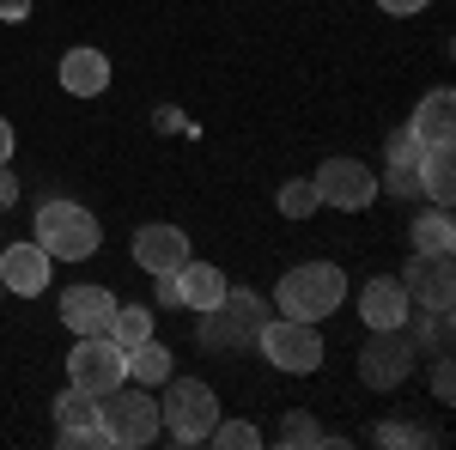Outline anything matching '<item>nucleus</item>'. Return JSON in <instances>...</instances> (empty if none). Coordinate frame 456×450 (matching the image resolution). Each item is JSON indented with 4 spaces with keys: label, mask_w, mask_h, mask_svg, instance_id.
Segmentation results:
<instances>
[{
    "label": "nucleus",
    "mask_w": 456,
    "mask_h": 450,
    "mask_svg": "<svg viewBox=\"0 0 456 450\" xmlns=\"http://www.w3.org/2000/svg\"><path fill=\"white\" fill-rule=\"evenodd\" d=\"M341 299H347L341 262H298V268H286L281 286H274L281 316H298V323H322L329 311H341Z\"/></svg>",
    "instance_id": "nucleus-1"
},
{
    "label": "nucleus",
    "mask_w": 456,
    "mask_h": 450,
    "mask_svg": "<svg viewBox=\"0 0 456 450\" xmlns=\"http://www.w3.org/2000/svg\"><path fill=\"white\" fill-rule=\"evenodd\" d=\"M98 426H104L110 450H141L159 438V396L146 383H116L98 396Z\"/></svg>",
    "instance_id": "nucleus-2"
},
{
    "label": "nucleus",
    "mask_w": 456,
    "mask_h": 450,
    "mask_svg": "<svg viewBox=\"0 0 456 450\" xmlns=\"http://www.w3.org/2000/svg\"><path fill=\"white\" fill-rule=\"evenodd\" d=\"M159 389H165L159 396V432H171L176 445H201L213 432V420H219V396L201 378H176V372Z\"/></svg>",
    "instance_id": "nucleus-3"
},
{
    "label": "nucleus",
    "mask_w": 456,
    "mask_h": 450,
    "mask_svg": "<svg viewBox=\"0 0 456 450\" xmlns=\"http://www.w3.org/2000/svg\"><path fill=\"white\" fill-rule=\"evenodd\" d=\"M201 316V347L213 353H225V347H256L262 335V323H268V299L262 292H249V286H225V299L208 305Z\"/></svg>",
    "instance_id": "nucleus-4"
},
{
    "label": "nucleus",
    "mask_w": 456,
    "mask_h": 450,
    "mask_svg": "<svg viewBox=\"0 0 456 450\" xmlns=\"http://www.w3.org/2000/svg\"><path fill=\"white\" fill-rule=\"evenodd\" d=\"M37 243L55 262H86L104 243V225H98V213H86L79 201H49V208L37 213Z\"/></svg>",
    "instance_id": "nucleus-5"
},
{
    "label": "nucleus",
    "mask_w": 456,
    "mask_h": 450,
    "mask_svg": "<svg viewBox=\"0 0 456 450\" xmlns=\"http://www.w3.org/2000/svg\"><path fill=\"white\" fill-rule=\"evenodd\" d=\"M256 347L274 359V372H292V378L322 365V335H316V323H298V316H268Z\"/></svg>",
    "instance_id": "nucleus-6"
},
{
    "label": "nucleus",
    "mask_w": 456,
    "mask_h": 450,
    "mask_svg": "<svg viewBox=\"0 0 456 450\" xmlns=\"http://www.w3.org/2000/svg\"><path fill=\"white\" fill-rule=\"evenodd\" d=\"M68 383L104 396L116 383H128V353L110 341V335H73V353H68Z\"/></svg>",
    "instance_id": "nucleus-7"
},
{
    "label": "nucleus",
    "mask_w": 456,
    "mask_h": 450,
    "mask_svg": "<svg viewBox=\"0 0 456 450\" xmlns=\"http://www.w3.org/2000/svg\"><path fill=\"white\" fill-rule=\"evenodd\" d=\"M414 359H420V347H414L408 329H371V341L359 353V378L371 383V389H395L414 372Z\"/></svg>",
    "instance_id": "nucleus-8"
},
{
    "label": "nucleus",
    "mask_w": 456,
    "mask_h": 450,
    "mask_svg": "<svg viewBox=\"0 0 456 450\" xmlns=\"http://www.w3.org/2000/svg\"><path fill=\"white\" fill-rule=\"evenodd\" d=\"M311 183H316V201L322 208H341V213L371 208V195H378V176H371V165H359V159H329Z\"/></svg>",
    "instance_id": "nucleus-9"
},
{
    "label": "nucleus",
    "mask_w": 456,
    "mask_h": 450,
    "mask_svg": "<svg viewBox=\"0 0 456 450\" xmlns=\"http://www.w3.org/2000/svg\"><path fill=\"white\" fill-rule=\"evenodd\" d=\"M49 268H55V256L43 250V243H0V292H19V299H37L43 286H49Z\"/></svg>",
    "instance_id": "nucleus-10"
},
{
    "label": "nucleus",
    "mask_w": 456,
    "mask_h": 450,
    "mask_svg": "<svg viewBox=\"0 0 456 450\" xmlns=\"http://www.w3.org/2000/svg\"><path fill=\"white\" fill-rule=\"evenodd\" d=\"M408 305H426V311H451L456 305V280H451V256H414L408 262Z\"/></svg>",
    "instance_id": "nucleus-11"
},
{
    "label": "nucleus",
    "mask_w": 456,
    "mask_h": 450,
    "mask_svg": "<svg viewBox=\"0 0 456 450\" xmlns=\"http://www.w3.org/2000/svg\"><path fill=\"white\" fill-rule=\"evenodd\" d=\"M116 305H122V299H116L110 286H68V292H61V323H68L73 335H104Z\"/></svg>",
    "instance_id": "nucleus-12"
},
{
    "label": "nucleus",
    "mask_w": 456,
    "mask_h": 450,
    "mask_svg": "<svg viewBox=\"0 0 456 450\" xmlns=\"http://www.w3.org/2000/svg\"><path fill=\"white\" fill-rule=\"evenodd\" d=\"M134 262H141L146 274H176L189 262V238L176 225H141L134 232Z\"/></svg>",
    "instance_id": "nucleus-13"
},
{
    "label": "nucleus",
    "mask_w": 456,
    "mask_h": 450,
    "mask_svg": "<svg viewBox=\"0 0 456 450\" xmlns=\"http://www.w3.org/2000/svg\"><path fill=\"white\" fill-rule=\"evenodd\" d=\"M359 316H365V329H402V316H408V286H402V280H365Z\"/></svg>",
    "instance_id": "nucleus-14"
},
{
    "label": "nucleus",
    "mask_w": 456,
    "mask_h": 450,
    "mask_svg": "<svg viewBox=\"0 0 456 450\" xmlns=\"http://www.w3.org/2000/svg\"><path fill=\"white\" fill-rule=\"evenodd\" d=\"M61 86H68L73 98H98L110 86V55L104 49H68L61 55Z\"/></svg>",
    "instance_id": "nucleus-15"
},
{
    "label": "nucleus",
    "mask_w": 456,
    "mask_h": 450,
    "mask_svg": "<svg viewBox=\"0 0 456 450\" xmlns=\"http://www.w3.org/2000/svg\"><path fill=\"white\" fill-rule=\"evenodd\" d=\"M420 195L432 201V208H451V195H456V152H451V140H438V146H426V152H420Z\"/></svg>",
    "instance_id": "nucleus-16"
},
{
    "label": "nucleus",
    "mask_w": 456,
    "mask_h": 450,
    "mask_svg": "<svg viewBox=\"0 0 456 450\" xmlns=\"http://www.w3.org/2000/svg\"><path fill=\"white\" fill-rule=\"evenodd\" d=\"M414 135L426 140V146H438V140H451V128H456V92L451 86H438V92H426L420 98V110H414V122H408Z\"/></svg>",
    "instance_id": "nucleus-17"
},
{
    "label": "nucleus",
    "mask_w": 456,
    "mask_h": 450,
    "mask_svg": "<svg viewBox=\"0 0 456 450\" xmlns=\"http://www.w3.org/2000/svg\"><path fill=\"white\" fill-rule=\"evenodd\" d=\"M176 286H183V311H208L225 299V274L213 262H183L176 268Z\"/></svg>",
    "instance_id": "nucleus-18"
},
{
    "label": "nucleus",
    "mask_w": 456,
    "mask_h": 450,
    "mask_svg": "<svg viewBox=\"0 0 456 450\" xmlns=\"http://www.w3.org/2000/svg\"><path fill=\"white\" fill-rule=\"evenodd\" d=\"M55 426H61V445H73L79 432H92V426H98V396L79 389V383H68L61 402H55Z\"/></svg>",
    "instance_id": "nucleus-19"
},
{
    "label": "nucleus",
    "mask_w": 456,
    "mask_h": 450,
    "mask_svg": "<svg viewBox=\"0 0 456 450\" xmlns=\"http://www.w3.org/2000/svg\"><path fill=\"white\" fill-rule=\"evenodd\" d=\"M408 243H414V256H451V250H456L451 208H438V213H414V225H408Z\"/></svg>",
    "instance_id": "nucleus-20"
},
{
    "label": "nucleus",
    "mask_w": 456,
    "mask_h": 450,
    "mask_svg": "<svg viewBox=\"0 0 456 450\" xmlns=\"http://www.w3.org/2000/svg\"><path fill=\"white\" fill-rule=\"evenodd\" d=\"M171 372H176V365H171V347H159L152 335L128 347V378H134V383H146V389H152V383L171 378Z\"/></svg>",
    "instance_id": "nucleus-21"
},
{
    "label": "nucleus",
    "mask_w": 456,
    "mask_h": 450,
    "mask_svg": "<svg viewBox=\"0 0 456 450\" xmlns=\"http://www.w3.org/2000/svg\"><path fill=\"white\" fill-rule=\"evenodd\" d=\"M104 335L122 347V353H128L134 341H146V335H152V311H146V305H116V316H110Z\"/></svg>",
    "instance_id": "nucleus-22"
},
{
    "label": "nucleus",
    "mask_w": 456,
    "mask_h": 450,
    "mask_svg": "<svg viewBox=\"0 0 456 450\" xmlns=\"http://www.w3.org/2000/svg\"><path fill=\"white\" fill-rule=\"evenodd\" d=\"M316 208H322V201H316V183H311V176L281 183V213H286V219H311Z\"/></svg>",
    "instance_id": "nucleus-23"
},
{
    "label": "nucleus",
    "mask_w": 456,
    "mask_h": 450,
    "mask_svg": "<svg viewBox=\"0 0 456 450\" xmlns=\"http://www.w3.org/2000/svg\"><path fill=\"white\" fill-rule=\"evenodd\" d=\"M219 450H256L262 445V432L249 426V420H213V432H208Z\"/></svg>",
    "instance_id": "nucleus-24"
},
{
    "label": "nucleus",
    "mask_w": 456,
    "mask_h": 450,
    "mask_svg": "<svg viewBox=\"0 0 456 450\" xmlns=\"http://www.w3.org/2000/svg\"><path fill=\"white\" fill-rule=\"evenodd\" d=\"M281 445H292V450H311V445H329V438H322V426H316L311 414H298V408H292V414L281 420Z\"/></svg>",
    "instance_id": "nucleus-25"
},
{
    "label": "nucleus",
    "mask_w": 456,
    "mask_h": 450,
    "mask_svg": "<svg viewBox=\"0 0 456 450\" xmlns=\"http://www.w3.org/2000/svg\"><path fill=\"white\" fill-rule=\"evenodd\" d=\"M378 189H389V195H402V201H414V195H420V165H389Z\"/></svg>",
    "instance_id": "nucleus-26"
},
{
    "label": "nucleus",
    "mask_w": 456,
    "mask_h": 450,
    "mask_svg": "<svg viewBox=\"0 0 456 450\" xmlns=\"http://www.w3.org/2000/svg\"><path fill=\"white\" fill-rule=\"evenodd\" d=\"M420 152H426V140L414 128H395L389 135V165H420Z\"/></svg>",
    "instance_id": "nucleus-27"
},
{
    "label": "nucleus",
    "mask_w": 456,
    "mask_h": 450,
    "mask_svg": "<svg viewBox=\"0 0 456 450\" xmlns=\"http://www.w3.org/2000/svg\"><path fill=\"white\" fill-rule=\"evenodd\" d=\"M438 365H432V389H438V402H451V389H456V378H451V353H432Z\"/></svg>",
    "instance_id": "nucleus-28"
},
{
    "label": "nucleus",
    "mask_w": 456,
    "mask_h": 450,
    "mask_svg": "<svg viewBox=\"0 0 456 450\" xmlns=\"http://www.w3.org/2000/svg\"><path fill=\"white\" fill-rule=\"evenodd\" d=\"M159 280V311H183V286H176V274H152Z\"/></svg>",
    "instance_id": "nucleus-29"
},
{
    "label": "nucleus",
    "mask_w": 456,
    "mask_h": 450,
    "mask_svg": "<svg viewBox=\"0 0 456 450\" xmlns=\"http://www.w3.org/2000/svg\"><path fill=\"white\" fill-rule=\"evenodd\" d=\"M378 438H384V445H420V438H432V432H414V426H384Z\"/></svg>",
    "instance_id": "nucleus-30"
},
{
    "label": "nucleus",
    "mask_w": 456,
    "mask_h": 450,
    "mask_svg": "<svg viewBox=\"0 0 456 450\" xmlns=\"http://www.w3.org/2000/svg\"><path fill=\"white\" fill-rule=\"evenodd\" d=\"M389 19H414V12H426V0H378Z\"/></svg>",
    "instance_id": "nucleus-31"
},
{
    "label": "nucleus",
    "mask_w": 456,
    "mask_h": 450,
    "mask_svg": "<svg viewBox=\"0 0 456 450\" xmlns=\"http://www.w3.org/2000/svg\"><path fill=\"white\" fill-rule=\"evenodd\" d=\"M12 201H19V176H12L6 165H0V213L12 208Z\"/></svg>",
    "instance_id": "nucleus-32"
},
{
    "label": "nucleus",
    "mask_w": 456,
    "mask_h": 450,
    "mask_svg": "<svg viewBox=\"0 0 456 450\" xmlns=\"http://www.w3.org/2000/svg\"><path fill=\"white\" fill-rule=\"evenodd\" d=\"M0 19H31V0H0Z\"/></svg>",
    "instance_id": "nucleus-33"
},
{
    "label": "nucleus",
    "mask_w": 456,
    "mask_h": 450,
    "mask_svg": "<svg viewBox=\"0 0 456 450\" xmlns=\"http://www.w3.org/2000/svg\"><path fill=\"white\" fill-rule=\"evenodd\" d=\"M6 159H12V122L0 116V165H6Z\"/></svg>",
    "instance_id": "nucleus-34"
}]
</instances>
